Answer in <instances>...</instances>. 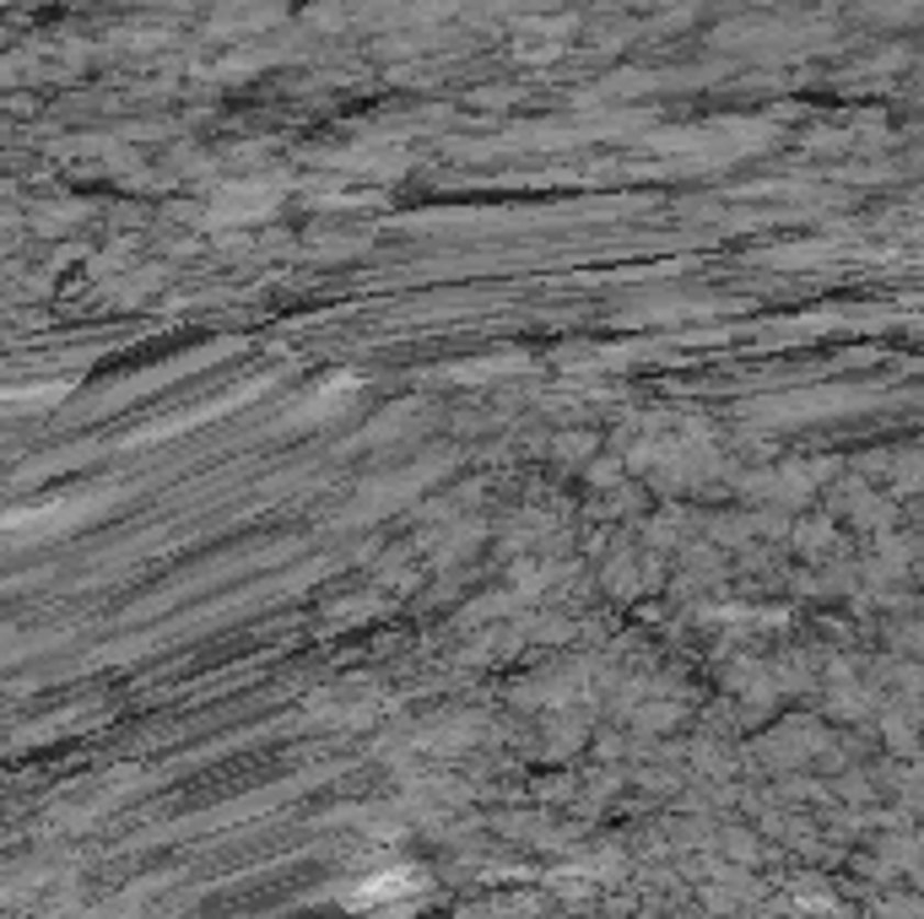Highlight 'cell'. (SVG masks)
Returning a JSON list of instances; mask_svg holds the SVG:
<instances>
[{"instance_id":"6da1fadb","label":"cell","mask_w":924,"mask_h":919,"mask_svg":"<svg viewBox=\"0 0 924 919\" xmlns=\"http://www.w3.org/2000/svg\"><path fill=\"white\" fill-rule=\"evenodd\" d=\"M422 887V876L416 871H385V876H368V882H357L352 887V898L346 904H390V898H405V893H416Z\"/></svg>"}]
</instances>
